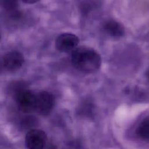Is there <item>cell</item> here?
<instances>
[{
	"label": "cell",
	"instance_id": "8992f818",
	"mask_svg": "<svg viewBox=\"0 0 149 149\" xmlns=\"http://www.w3.org/2000/svg\"><path fill=\"white\" fill-rule=\"evenodd\" d=\"M79 43V38L76 35L65 33L60 34L56 39L55 47L61 52H72Z\"/></svg>",
	"mask_w": 149,
	"mask_h": 149
},
{
	"label": "cell",
	"instance_id": "30bf717a",
	"mask_svg": "<svg viewBox=\"0 0 149 149\" xmlns=\"http://www.w3.org/2000/svg\"><path fill=\"white\" fill-rule=\"evenodd\" d=\"M94 105L93 102L88 100H85L82 101L77 109V113L80 116L84 117H90L93 113Z\"/></svg>",
	"mask_w": 149,
	"mask_h": 149
},
{
	"label": "cell",
	"instance_id": "3957f363",
	"mask_svg": "<svg viewBox=\"0 0 149 149\" xmlns=\"http://www.w3.org/2000/svg\"><path fill=\"white\" fill-rule=\"evenodd\" d=\"M55 100L52 94L42 91L36 94V111L41 115H47L53 109Z\"/></svg>",
	"mask_w": 149,
	"mask_h": 149
},
{
	"label": "cell",
	"instance_id": "5bb4252c",
	"mask_svg": "<svg viewBox=\"0 0 149 149\" xmlns=\"http://www.w3.org/2000/svg\"><path fill=\"white\" fill-rule=\"evenodd\" d=\"M147 77L149 79V69H148V70L147 72Z\"/></svg>",
	"mask_w": 149,
	"mask_h": 149
},
{
	"label": "cell",
	"instance_id": "ba28073f",
	"mask_svg": "<svg viewBox=\"0 0 149 149\" xmlns=\"http://www.w3.org/2000/svg\"><path fill=\"white\" fill-rule=\"evenodd\" d=\"M0 6L13 18L16 19L20 16L18 10L19 0H0Z\"/></svg>",
	"mask_w": 149,
	"mask_h": 149
},
{
	"label": "cell",
	"instance_id": "5b68a950",
	"mask_svg": "<svg viewBox=\"0 0 149 149\" xmlns=\"http://www.w3.org/2000/svg\"><path fill=\"white\" fill-rule=\"evenodd\" d=\"M47 134L40 129H33L26 135L25 144L27 149H44L47 143Z\"/></svg>",
	"mask_w": 149,
	"mask_h": 149
},
{
	"label": "cell",
	"instance_id": "4fadbf2b",
	"mask_svg": "<svg viewBox=\"0 0 149 149\" xmlns=\"http://www.w3.org/2000/svg\"><path fill=\"white\" fill-rule=\"evenodd\" d=\"M40 0H22V1L25 3L27 4H33L37 2H38Z\"/></svg>",
	"mask_w": 149,
	"mask_h": 149
},
{
	"label": "cell",
	"instance_id": "52a82bcc",
	"mask_svg": "<svg viewBox=\"0 0 149 149\" xmlns=\"http://www.w3.org/2000/svg\"><path fill=\"white\" fill-rule=\"evenodd\" d=\"M103 29L108 35L113 37H122L125 34L123 26L119 22L113 20L105 22L103 25Z\"/></svg>",
	"mask_w": 149,
	"mask_h": 149
},
{
	"label": "cell",
	"instance_id": "9a60e30c",
	"mask_svg": "<svg viewBox=\"0 0 149 149\" xmlns=\"http://www.w3.org/2000/svg\"><path fill=\"white\" fill-rule=\"evenodd\" d=\"M0 40H1V34H0Z\"/></svg>",
	"mask_w": 149,
	"mask_h": 149
},
{
	"label": "cell",
	"instance_id": "8fae6325",
	"mask_svg": "<svg viewBox=\"0 0 149 149\" xmlns=\"http://www.w3.org/2000/svg\"><path fill=\"white\" fill-rule=\"evenodd\" d=\"M37 125V119L34 116L27 115L23 118L20 122V127L23 130H30L34 129Z\"/></svg>",
	"mask_w": 149,
	"mask_h": 149
},
{
	"label": "cell",
	"instance_id": "9c48e42d",
	"mask_svg": "<svg viewBox=\"0 0 149 149\" xmlns=\"http://www.w3.org/2000/svg\"><path fill=\"white\" fill-rule=\"evenodd\" d=\"M137 136L144 140H149V116L146 117L140 123L136 129Z\"/></svg>",
	"mask_w": 149,
	"mask_h": 149
},
{
	"label": "cell",
	"instance_id": "277c9868",
	"mask_svg": "<svg viewBox=\"0 0 149 149\" xmlns=\"http://www.w3.org/2000/svg\"><path fill=\"white\" fill-rule=\"evenodd\" d=\"M2 67L8 72H15L19 70L23 65V55L17 51H9L1 59Z\"/></svg>",
	"mask_w": 149,
	"mask_h": 149
},
{
	"label": "cell",
	"instance_id": "7a4b0ae2",
	"mask_svg": "<svg viewBox=\"0 0 149 149\" xmlns=\"http://www.w3.org/2000/svg\"><path fill=\"white\" fill-rule=\"evenodd\" d=\"M16 104L22 112L30 113L36 111V94L24 88L13 95Z\"/></svg>",
	"mask_w": 149,
	"mask_h": 149
},
{
	"label": "cell",
	"instance_id": "6da1fadb",
	"mask_svg": "<svg viewBox=\"0 0 149 149\" xmlns=\"http://www.w3.org/2000/svg\"><path fill=\"white\" fill-rule=\"evenodd\" d=\"M71 62L73 66L80 72L91 73L97 71L101 64L98 53L88 47H77L72 52Z\"/></svg>",
	"mask_w": 149,
	"mask_h": 149
},
{
	"label": "cell",
	"instance_id": "7c38bea8",
	"mask_svg": "<svg viewBox=\"0 0 149 149\" xmlns=\"http://www.w3.org/2000/svg\"><path fill=\"white\" fill-rule=\"evenodd\" d=\"M94 6L95 5L93 2H92L91 1H86L82 3L81 6V10L82 13H83L84 14H87L94 8Z\"/></svg>",
	"mask_w": 149,
	"mask_h": 149
}]
</instances>
